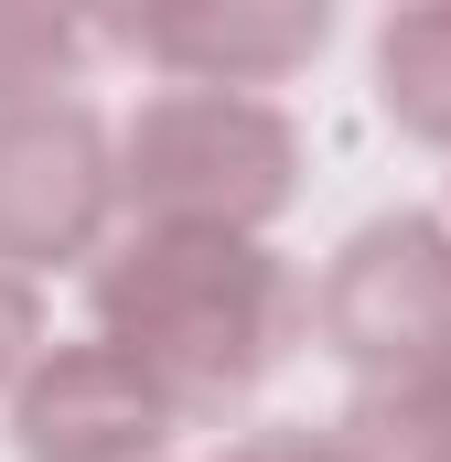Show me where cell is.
I'll return each instance as SVG.
<instances>
[{"instance_id":"6da1fadb","label":"cell","mask_w":451,"mask_h":462,"mask_svg":"<svg viewBox=\"0 0 451 462\" xmlns=\"http://www.w3.org/2000/svg\"><path fill=\"white\" fill-rule=\"evenodd\" d=\"M97 323L108 345L194 420V409H226L247 398L290 334L312 323V291L258 247V236L226 226H140L97 258Z\"/></svg>"},{"instance_id":"7a4b0ae2","label":"cell","mask_w":451,"mask_h":462,"mask_svg":"<svg viewBox=\"0 0 451 462\" xmlns=\"http://www.w3.org/2000/svg\"><path fill=\"white\" fill-rule=\"evenodd\" d=\"M301 194V129L280 97L236 87H161L118 129V205L140 226H226L258 236Z\"/></svg>"},{"instance_id":"3957f363","label":"cell","mask_w":451,"mask_h":462,"mask_svg":"<svg viewBox=\"0 0 451 462\" xmlns=\"http://www.w3.org/2000/svg\"><path fill=\"white\" fill-rule=\"evenodd\" d=\"M323 345L365 387H441L451 376V226L441 216H376L312 291Z\"/></svg>"},{"instance_id":"277c9868","label":"cell","mask_w":451,"mask_h":462,"mask_svg":"<svg viewBox=\"0 0 451 462\" xmlns=\"http://www.w3.org/2000/svg\"><path fill=\"white\" fill-rule=\"evenodd\" d=\"M118 205V151L87 97L0 108V269H65L87 258Z\"/></svg>"},{"instance_id":"5b68a950","label":"cell","mask_w":451,"mask_h":462,"mask_svg":"<svg viewBox=\"0 0 451 462\" xmlns=\"http://www.w3.org/2000/svg\"><path fill=\"white\" fill-rule=\"evenodd\" d=\"M172 398L129 365V355L97 334V345L43 355L11 398V430H22V462H151L172 441Z\"/></svg>"},{"instance_id":"8992f818","label":"cell","mask_w":451,"mask_h":462,"mask_svg":"<svg viewBox=\"0 0 451 462\" xmlns=\"http://www.w3.org/2000/svg\"><path fill=\"white\" fill-rule=\"evenodd\" d=\"M323 32H334V11H216V0H183V11H118V22H97V43L140 54V65H161L172 87H236V97L280 87L301 54H323Z\"/></svg>"},{"instance_id":"52a82bcc","label":"cell","mask_w":451,"mask_h":462,"mask_svg":"<svg viewBox=\"0 0 451 462\" xmlns=\"http://www.w3.org/2000/svg\"><path fill=\"white\" fill-rule=\"evenodd\" d=\"M376 108L409 140L451 151V11H398L376 32Z\"/></svg>"},{"instance_id":"ba28073f","label":"cell","mask_w":451,"mask_h":462,"mask_svg":"<svg viewBox=\"0 0 451 462\" xmlns=\"http://www.w3.org/2000/svg\"><path fill=\"white\" fill-rule=\"evenodd\" d=\"M334 441L344 462H451V376L441 387H365Z\"/></svg>"},{"instance_id":"9c48e42d","label":"cell","mask_w":451,"mask_h":462,"mask_svg":"<svg viewBox=\"0 0 451 462\" xmlns=\"http://www.w3.org/2000/svg\"><path fill=\"white\" fill-rule=\"evenodd\" d=\"M97 54V22H54V11H0V108H32L54 87H76V65Z\"/></svg>"}]
</instances>
